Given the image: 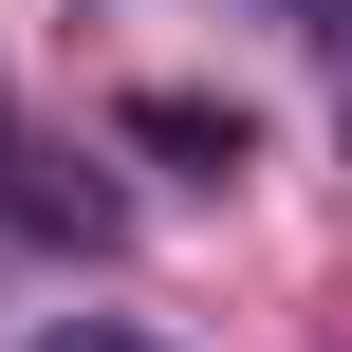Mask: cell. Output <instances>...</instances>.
<instances>
[{
    "instance_id": "6da1fadb",
    "label": "cell",
    "mask_w": 352,
    "mask_h": 352,
    "mask_svg": "<svg viewBox=\"0 0 352 352\" xmlns=\"http://www.w3.org/2000/svg\"><path fill=\"white\" fill-rule=\"evenodd\" d=\"M130 148H186V167L223 186V167H241V111H204V93H148V111H130Z\"/></svg>"
},
{
    "instance_id": "7a4b0ae2",
    "label": "cell",
    "mask_w": 352,
    "mask_h": 352,
    "mask_svg": "<svg viewBox=\"0 0 352 352\" xmlns=\"http://www.w3.org/2000/svg\"><path fill=\"white\" fill-rule=\"evenodd\" d=\"M37 352H148V334H111V316H56V334H37Z\"/></svg>"
},
{
    "instance_id": "3957f363",
    "label": "cell",
    "mask_w": 352,
    "mask_h": 352,
    "mask_svg": "<svg viewBox=\"0 0 352 352\" xmlns=\"http://www.w3.org/2000/svg\"><path fill=\"white\" fill-rule=\"evenodd\" d=\"M0 167H19V148H0Z\"/></svg>"
}]
</instances>
